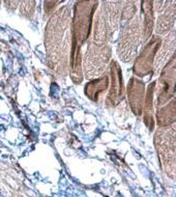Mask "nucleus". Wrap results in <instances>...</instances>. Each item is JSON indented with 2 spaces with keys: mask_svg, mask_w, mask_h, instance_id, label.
<instances>
[{
  "mask_svg": "<svg viewBox=\"0 0 176 197\" xmlns=\"http://www.w3.org/2000/svg\"><path fill=\"white\" fill-rule=\"evenodd\" d=\"M111 77H112V87L110 90L108 101L112 105H116L121 100L122 96V82H121V70L119 69L118 64L113 62L111 68Z\"/></svg>",
  "mask_w": 176,
  "mask_h": 197,
  "instance_id": "39448f33",
  "label": "nucleus"
},
{
  "mask_svg": "<svg viewBox=\"0 0 176 197\" xmlns=\"http://www.w3.org/2000/svg\"><path fill=\"white\" fill-rule=\"evenodd\" d=\"M175 120V101L173 100L172 105H168L160 111L158 114V122L161 126H167Z\"/></svg>",
  "mask_w": 176,
  "mask_h": 197,
  "instance_id": "6e6552de",
  "label": "nucleus"
},
{
  "mask_svg": "<svg viewBox=\"0 0 176 197\" xmlns=\"http://www.w3.org/2000/svg\"><path fill=\"white\" fill-rule=\"evenodd\" d=\"M96 2H79L76 6L74 19V37H73V54H72V67L80 65V47L88 37L91 27L92 15L95 9Z\"/></svg>",
  "mask_w": 176,
  "mask_h": 197,
  "instance_id": "f257e3e1",
  "label": "nucleus"
},
{
  "mask_svg": "<svg viewBox=\"0 0 176 197\" xmlns=\"http://www.w3.org/2000/svg\"><path fill=\"white\" fill-rule=\"evenodd\" d=\"M153 89H154V83H151L148 87V91H147V98H145V118L144 122L146 124V126L148 127V129L150 131L153 130L154 127V122H153V116H152V94H153Z\"/></svg>",
  "mask_w": 176,
  "mask_h": 197,
  "instance_id": "0eeeda50",
  "label": "nucleus"
},
{
  "mask_svg": "<svg viewBox=\"0 0 176 197\" xmlns=\"http://www.w3.org/2000/svg\"><path fill=\"white\" fill-rule=\"evenodd\" d=\"M128 94L130 108L133 109L135 114L140 115L142 113V107L144 103V83L140 80H137L136 78H133L128 85Z\"/></svg>",
  "mask_w": 176,
  "mask_h": 197,
  "instance_id": "20e7f679",
  "label": "nucleus"
},
{
  "mask_svg": "<svg viewBox=\"0 0 176 197\" xmlns=\"http://www.w3.org/2000/svg\"><path fill=\"white\" fill-rule=\"evenodd\" d=\"M161 44H162V41L158 37H154L147 44V46L141 53V55L136 60L135 68H134V72L136 75L142 77L152 71L154 55L160 48Z\"/></svg>",
  "mask_w": 176,
  "mask_h": 197,
  "instance_id": "f03ea898",
  "label": "nucleus"
},
{
  "mask_svg": "<svg viewBox=\"0 0 176 197\" xmlns=\"http://www.w3.org/2000/svg\"><path fill=\"white\" fill-rule=\"evenodd\" d=\"M152 2L151 1H146L143 2V9L145 13V39H148L151 34V30H152L153 26V12H152V6H151Z\"/></svg>",
  "mask_w": 176,
  "mask_h": 197,
  "instance_id": "1a4fd4ad",
  "label": "nucleus"
},
{
  "mask_svg": "<svg viewBox=\"0 0 176 197\" xmlns=\"http://www.w3.org/2000/svg\"><path fill=\"white\" fill-rule=\"evenodd\" d=\"M107 87H108V79L105 77L103 79L94 80L88 83L85 86V94H86V96H88V98L90 100L96 101L100 94H102L104 90L107 89Z\"/></svg>",
  "mask_w": 176,
  "mask_h": 197,
  "instance_id": "423d86ee",
  "label": "nucleus"
},
{
  "mask_svg": "<svg viewBox=\"0 0 176 197\" xmlns=\"http://www.w3.org/2000/svg\"><path fill=\"white\" fill-rule=\"evenodd\" d=\"M161 94L158 96V105H164L171 98L175 88V57L172 58L171 63L165 68L161 78Z\"/></svg>",
  "mask_w": 176,
  "mask_h": 197,
  "instance_id": "7ed1b4c3",
  "label": "nucleus"
}]
</instances>
